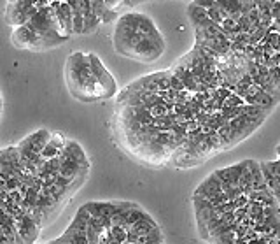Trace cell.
<instances>
[{
    "instance_id": "1",
    "label": "cell",
    "mask_w": 280,
    "mask_h": 244,
    "mask_svg": "<svg viewBox=\"0 0 280 244\" xmlns=\"http://www.w3.org/2000/svg\"><path fill=\"white\" fill-rule=\"evenodd\" d=\"M112 44L117 55L142 63L156 62L165 53V39L152 18L137 11L117 18Z\"/></svg>"
},
{
    "instance_id": "2",
    "label": "cell",
    "mask_w": 280,
    "mask_h": 244,
    "mask_svg": "<svg viewBox=\"0 0 280 244\" xmlns=\"http://www.w3.org/2000/svg\"><path fill=\"white\" fill-rule=\"evenodd\" d=\"M65 81H67L68 93L75 100L84 102V104L107 100L104 90L100 88V84L96 83L93 76L88 53L75 51L68 56L65 63Z\"/></svg>"
},
{
    "instance_id": "3",
    "label": "cell",
    "mask_w": 280,
    "mask_h": 244,
    "mask_svg": "<svg viewBox=\"0 0 280 244\" xmlns=\"http://www.w3.org/2000/svg\"><path fill=\"white\" fill-rule=\"evenodd\" d=\"M32 32L39 37L41 42V51L46 49H53V48L60 46V44H65L70 37L63 35L58 28V23H56L55 13L51 5L44 9H39L34 16H30V20L25 23Z\"/></svg>"
},
{
    "instance_id": "4",
    "label": "cell",
    "mask_w": 280,
    "mask_h": 244,
    "mask_svg": "<svg viewBox=\"0 0 280 244\" xmlns=\"http://www.w3.org/2000/svg\"><path fill=\"white\" fill-rule=\"evenodd\" d=\"M88 58H89V65H91L93 76H95L96 83L100 84V88L104 90L105 97L107 98L114 97V95L117 93V83L112 77V74L105 69V65L102 63V60L98 58L95 53H88Z\"/></svg>"
},
{
    "instance_id": "5",
    "label": "cell",
    "mask_w": 280,
    "mask_h": 244,
    "mask_svg": "<svg viewBox=\"0 0 280 244\" xmlns=\"http://www.w3.org/2000/svg\"><path fill=\"white\" fill-rule=\"evenodd\" d=\"M259 169L261 172H263L268 190L272 192V195L275 197V200L280 206V160L259 162Z\"/></svg>"
},
{
    "instance_id": "6",
    "label": "cell",
    "mask_w": 280,
    "mask_h": 244,
    "mask_svg": "<svg viewBox=\"0 0 280 244\" xmlns=\"http://www.w3.org/2000/svg\"><path fill=\"white\" fill-rule=\"evenodd\" d=\"M11 42L20 49H28V51H41V42L39 37L28 28L26 25L16 26L11 34Z\"/></svg>"
},
{
    "instance_id": "7",
    "label": "cell",
    "mask_w": 280,
    "mask_h": 244,
    "mask_svg": "<svg viewBox=\"0 0 280 244\" xmlns=\"http://www.w3.org/2000/svg\"><path fill=\"white\" fill-rule=\"evenodd\" d=\"M53 13H55L56 18V23H58V28L63 35L67 37H72L74 32H72V11H70V5L67 2H53L49 4Z\"/></svg>"
},
{
    "instance_id": "8",
    "label": "cell",
    "mask_w": 280,
    "mask_h": 244,
    "mask_svg": "<svg viewBox=\"0 0 280 244\" xmlns=\"http://www.w3.org/2000/svg\"><path fill=\"white\" fill-rule=\"evenodd\" d=\"M65 143H67V139H65L63 135H60L58 132L51 134V139L47 141V144L44 146V149H42L41 158L42 160H53V158H58V156L63 153V149H65Z\"/></svg>"
},
{
    "instance_id": "9",
    "label": "cell",
    "mask_w": 280,
    "mask_h": 244,
    "mask_svg": "<svg viewBox=\"0 0 280 244\" xmlns=\"http://www.w3.org/2000/svg\"><path fill=\"white\" fill-rule=\"evenodd\" d=\"M30 14L26 13L25 9H21L18 4H7V7H5V13H4V20L7 25L11 26H21V25H25L26 21H28Z\"/></svg>"
},
{
    "instance_id": "10",
    "label": "cell",
    "mask_w": 280,
    "mask_h": 244,
    "mask_svg": "<svg viewBox=\"0 0 280 244\" xmlns=\"http://www.w3.org/2000/svg\"><path fill=\"white\" fill-rule=\"evenodd\" d=\"M104 4L110 13L121 14V11L131 7V0H104Z\"/></svg>"
},
{
    "instance_id": "11",
    "label": "cell",
    "mask_w": 280,
    "mask_h": 244,
    "mask_svg": "<svg viewBox=\"0 0 280 244\" xmlns=\"http://www.w3.org/2000/svg\"><path fill=\"white\" fill-rule=\"evenodd\" d=\"M5 200L11 204L21 206V204H23V195H21L20 190H13V192H7V198H5Z\"/></svg>"
},
{
    "instance_id": "12",
    "label": "cell",
    "mask_w": 280,
    "mask_h": 244,
    "mask_svg": "<svg viewBox=\"0 0 280 244\" xmlns=\"http://www.w3.org/2000/svg\"><path fill=\"white\" fill-rule=\"evenodd\" d=\"M191 4L193 5H196V7H200V9H210L214 4H215V0H191Z\"/></svg>"
},
{
    "instance_id": "13",
    "label": "cell",
    "mask_w": 280,
    "mask_h": 244,
    "mask_svg": "<svg viewBox=\"0 0 280 244\" xmlns=\"http://www.w3.org/2000/svg\"><path fill=\"white\" fill-rule=\"evenodd\" d=\"M142 2H152V0H131V5L142 4Z\"/></svg>"
},
{
    "instance_id": "14",
    "label": "cell",
    "mask_w": 280,
    "mask_h": 244,
    "mask_svg": "<svg viewBox=\"0 0 280 244\" xmlns=\"http://www.w3.org/2000/svg\"><path fill=\"white\" fill-rule=\"evenodd\" d=\"M275 153H277V156H279V160H280V143L277 144V147H275Z\"/></svg>"
},
{
    "instance_id": "15",
    "label": "cell",
    "mask_w": 280,
    "mask_h": 244,
    "mask_svg": "<svg viewBox=\"0 0 280 244\" xmlns=\"http://www.w3.org/2000/svg\"><path fill=\"white\" fill-rule=\"evenodd\" d=\"M49 4H53V2H63V0H47Z\"/></svg>"
},
{
    "instance_id": "16",
    "label": "cell",
    "mask_w": 280,
    "mask_h": 244,
    "mask_svg": "<svg viewBox=\"0 0 280 244\" xmlns=\"http://www.w3.org/2000/svg\"><path fill=\"white\" fill-rule=\"evenodd\" d=\"M0 114H2V95H0Z\"/></svg>"
},
{
    "instance_id": "17",
    "label": "cell",
    "mask_w": 280,
    "mask_h": 244,
    "mask_svg": "<svg viewBox=\"0 0 280 244\" xmlns=\"http://www.w3.org/2000/svg\"><path fill=\"white\" fill-rule=\"evenodd\" d=\"M13 2H16V0H7V4H13Z\"/></svg>"
},
{
    "instance_id": "18",
    "label": "cell",
    "mask_w": 280,
    "mask_h": 244,
    "mask_svg": "<svg viewBox=\"0 0 280 244\" xmlns=\"http://www.w3.org/2000/svg\"><path fill=\"white\" fill-rule=\"evenodd\" d=\"M189 2H191V0H189Z\"/></svg>"
},
{
    "instance_id": "19",
    "label": "cell",
    "mask_w": 280,
    "mask_h": 244,
    "mask_svg": "<svg viewBox=\"0 0 280 244\" xmlns=\"http://www.w3.org/2000/svg\"><path fill=\"white\" fill-rule=\"evenodd\" d=\"M279 2H280V0H279Z\"/></svg>"
}]
</instances>
